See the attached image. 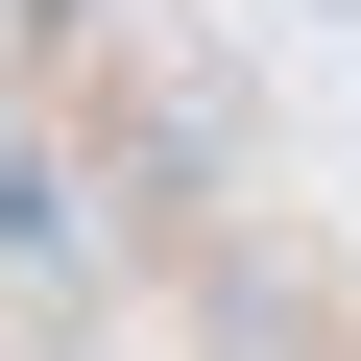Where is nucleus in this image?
<instances>
[{
  "label": "nucleus",
  "mask_w": 361,
  "mask_h": 361,
  "mask_svg": "<svg viewBox=\"0 0 361 361\" xmlns=\"http://www.w3.org/2000/svg\"><path fill=\"white\" fill-rule=\"evenodd\" d=\"M73 241H97V217H73V169H49V145H0V265H73Z\"/></svg>",
  "instance_id": "1"
}]
</instances>
